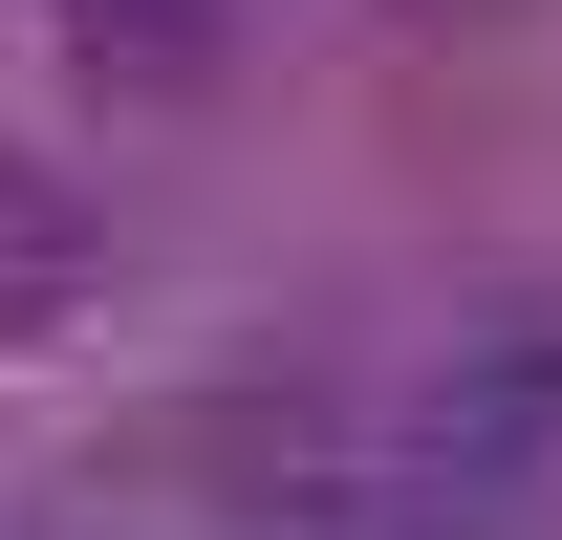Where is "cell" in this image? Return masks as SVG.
<instances>
[{"mask_svg":"<svg viewBox=\"0 0 562 540\" xmlns=\"http://www.w3.org/2000/svg\"><path fill=\"white\" fill-rule=\"evenodd\" d=\"M260 497H281V540H497L541 475L454 410H368V432H281Z\"/></svg>","mask_w":562,"mask_h":540,"instance_id":"cell-1","label":"cell"},{"mask_svg":"<svg viewBox=\"0 0 562 540\" xmlns=\"http://www.w3.org/2000/svg\"><path fill=\"white\" fill-rule=\"evenodd\" d=\"M109 303V195L44 173V151H0V346H66Z\"/></svg>","mask_w":562,"mask_h":540,"instance_id":"cell-2","label":"cell"},{"mask_svg":"<svg viewBox=\"0 0 562 540\" xmlns=\"http://www.w3.org/2000/svg\"><path fill=\"white\" fill-rule=\"evenodd\" d=\"M216 22L238 0H87V44H131V66H216Z\"/></svg>","mask_w":562,"mask_h":540,"instance_id":"cell-3","label":"cell"}]
</instances>
